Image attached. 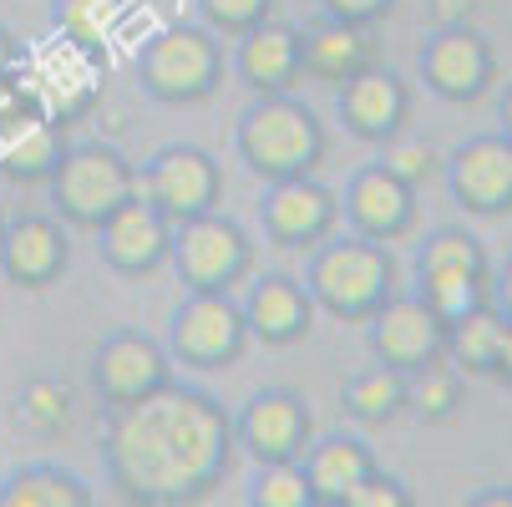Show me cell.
Returning <instances> with one entry per match:
<instances>
[{
	"label": "cell",
	"mask_w": 512,
	"mask_h": 507,
	"mask_svg": "<svg viewBox=\"0 0 512 507\" xmlns=\"http://www.w3.org/2000/svg\"><path fill=\"white\" fill-rule=\"evenodd\" d=\"M239 442L229 406L198 386H163L158 396L107 411L102 467L122 502L198 507L234 472Z\"/></svg>",
	"instance_id": "cell-1"
},
{
	"label": "cell",
	"mask_w": 512,
	"mask_h": 507,
	"mask_svg": "<svg viewBox=\"0 0 512 507\" xmlns=\"http://www.w3.org/2000/svg\"><path fill=\"white\" fill-rule=\"evenodd\" d=\"M234 148L239 163L269 188L289 178H315L330 153V132L315 117V107H305L295 92H284V97H254L239 112Z\"/></svg>",
	"instance_id": "cell-2"
},
{
	"label": "cell",
	"mask_w": 512,
	"mask_h": 507,
	"mask_svg": "<svg viewBox=\"0 0 512 507\" xmlns=\"http://www.w3.org/2000/svg\"><path fill=\"white\" fill-rule=\"evenodd\" d=\"M305 289H310L315 310H325L330 320L365 325L401 289V269L391 259V244H371L360 234H335L310 254Z\"/></svg>",
	"instance_id": "cell-3"
},
{
	"label": "cell",
	"mask_w": 512,
	"mask_h": 507,
	"mask_svg": "<svg viewBox=\"0 0 512 507\" xmlns=\"http://www.w3.org/2000/svg\"><path fill=\"white\" fill-rule=\"evenodd\" d=\"M224 71H229V61H224L218 36L208 26H193V21L163 26L137 51V82L163 107L208 102L218 87H224Z\"/></svg>",
	"instance_id": "cell-4"
},
{
	"label": "cell",
	"mask_w": 512,
	"mask_h": 507,
	"mask_svg": "<svg viewBox=\"0 0 512 507\" xmlns=\"http://www.w3.org/2000/svg\"><path fill=\"white\" fill-rule=\"evenodd\" d=\"M46 188L66 229L97 234L127 198H137V163L112 142H71Z\"/></svg>",
	"instance_id": "cell-5"
},
{
	"label": "cell",
	"mask_w": 512,
	"mask_h": 507,
	"mask_svg": "<svg viewBox=\"0 0 512 507\" xmlns=\"http://www.w3.org/2000/svg\"><path fill=\"white\" fill-rule=\"evenodd\" d=\"M168 264L188 295H239L254 279V239L229 213H203L193 224H178Z\"/></svg>",
	"instance_id": "cell-6"
},
{
	"label": "cell",
	"mask_w": 512,
	"mask_h": 507,
	"mask_svg": "<svg viewBox=\"0 0 512 507\" xmlns=\"http://www.w3.org/2000/svg\"><path fill=\"white\" fill-rule=\"evenodd\" d=\"M137 193L173 229L193 224L203 213H218V203H224V163L208 148H198V142H168L137 168Z\"/></svg>",
	"instance_id": "cell-7"
},
{
	"label": "cell",
	"mask_w": 512,
	"mask_h": 507,
	"mask_svg": "<svg viewBox=\"0 0 512 507\" xmlns=\"http://www.w3.org/2000/svg\"><path fill=\"white\" fill-rule=\"evenodd\" d=\"M249 320L239 295H183V305L168 315V355L173 366L193 371H229L249 350Z\"/></svg>",
	"instance_id": "cell-8"
},
{
	"label": "cell",
	"mask_w": 512,
	"mask_h": 507,
	"mask_svg": "<svg viewBox=\"0 0 512 507\" xmlns=\"http://www.w3.org/2000/svg\"><path fill=\"white\" fill-rule=\"evenodd\" d=\"M173 386V355L148 330H112L92 350V391L107 411L137 406Z\"/></svg>",
	"instance_id": "cell-9"
},
{
	"label": "cell",
	"mask_w": 512,
	"mask_h": 507,
	"mask_svg": "<svg viewBox=\"0 0 512 507\" xmlns=\"http://www.w3.org/2000/svg\"><path fill=\"white\" fill-rule=\"evenodd\" d=\"M234 442L239 452L254 457V467L269 462H300L305 447L315 442V411L300 391L289 386H264L254 391L239 416H234Z\"/></svg>",
	"instance_id": "cell-10"
},
{
	"label": "cell",
	"mask_w": 512,
	"mask_h": 507,
	"mask_svg": "<svg viewBox=\"0 0 512 507\" xmlns=\"http://www.w3.org/2000/svg\"><path fill=\"white\" fill-rule=\"evenodd\" d=\"M259 224L274 249L289 254H315L325 239L340 234V193L320 178H289L269 183L259 198Z\"/></svg>",
	"instance_id": "cell-11"
},
{
	"label": "cell",
	"mask_w": 512,
	"mask_h": 507,
	"mask_svg": "<svg viewBox=\"0 0 512 507\" xmlns=\"http://www.w3.org/2000/svg\"><path fill=\"white\" fill-rule=\"evenodd\" d=\"M416 71H421V82H426L431 97H442V102H477L492 87V77H497V56H492L482 31L457 21V26H436L421 41Z\"/></svg>",
	"instance_id": "cell-12"
},
{
	"label": "cell",
	"mask_w": 512,
	"mask_h": 507,
	"mask_svg": "<svg viewBox=\"0 0 512 507\" xmlns=\"http://www.w3.org/2000/svg\"><path fill=\"white\" fill-rule=\"evenodd\" d=\"M365 340H371L376 366H391L401 376L431 366V360H447V325L416 295H401V289L365 320Z\"/></svg>",
	"instance_id": "cell-13"
},
{
	"label": "cell",
	"mask_w": 512,
	"mask_h": 507,
	"mask_svg": "<svg viewBox=\"0 0 512 507\" xmlns=\"http://www.w3.org/2000/svg\"><path fill=\"white\" fill-rule=\"evenodd\" d=\"M340 219L350 224V234L371 244H396L416 229V188H406L381 163H360L345 183Z\"/></svg>",
	"instance_id": "cell-14"
},
{
	"label": "cell",
	"mask_w": 512,
	"mask_h": 507,
	"mask_svg": "<svg viewBox=\"0 0 512 507\" xmlns=\"http://www.w3.org/2000/svg\"><path fill=\"white\" fill-rule=\"evenodd\" d=\"M411 82L401 77V71L391 66H365L360 77H350L340 92H335V112L345 122L350 137L371 142V148H381V142L401 137L406 122H411Z\"/></svg>",
	"instance_id": "cell-15"
},
{
	"label": "cell",
	"mask_w": 512,
	"mask_h": 507,
	"mask_svg": "<svg viewBox=\"0 0 512 507\" xmlns=\"http://www.w3.org/2000/svg\"><path fill=\"white\" fill-rule=\"evenodd\" d=\"M452 203L467 213H507L512 208V137L477 132L442 163Z\"/></svg>",
	"instance_id": "cell-16"
},
{
	"label": "cell",
	"mask_w": 512,
	"mask_h": 507,
	"mask_svg": "<svg viewBox=\"0 0 512 507\" xmlns=\"http://www.w3.org/2000/svg\"><path fill=\"white\" fill-rule=\"evenodd\" d=\"M71 269V234L56 213H21L0 234V274L16 289H51Z\"/></svg>",
	"instance_id": "cell-17"
},
{
	"label": "cell",
	"mask_w": 512,
	"mask_h": 507,
	"mask_svg": "<svg viewBox=\"0 0 512 507\" xmlns=\"http://www.w3.org/2000/svg\"><path fill=\"white\" fill-rule=\"evenodd\" d=\"M173 224L163 219V213L148 203V198H127L112 219L97 229V249H102V264L107 269H117V274H127V279H142V274H153V269H163L168 264V254H173Z\"/></svg>",
	"instance_id": "cell-18"
},
{
	"label": "cell",
	"mask_w": 512,
	"mask_h": 507,
	"mask_svg": "<svg viewBox=\"0 0 512 507\" xmlns=\"http://www.w3.org/2000/svg\"><path fill=\"white\" fill-rule=\"evenodd\" d=\"M244 320H249V335L269 350H284V345H300L310 340L315 330V300H310V289L305 279L295 274H254L244 284Z\"/></svg>",
	"instance_id": "cell-19"
},
{
	"label": "cell",
	"mask_w": 512,
	"mask_h": 507,
	"mask_svg": "<svg viewBox=\"0 0 512 507\" xmlns=\"http://www.w3.org/2000/svg\"><path fill=\"white\" fill-rule=\"evenodd\" d=\"M365 66H376V41H371L365 26L335 21L325 11L300 26V77L340 92L350 77H360Z\"/></svg>",
	"instance_id": "cell-20"
},
{
	"label": "cell",
	"mask_w": 512,
	"mask_h": 507,
	"mask_svg": "<svg viewBox=\"0 0 512 507\" xmlns=\"http://www.w3.org/2000/svg\"><path fill=\"white\" fill-rule=\"evenodd\" d=\"M234 77L254 97H284L300 82V26L264 21L234 41Z\"/></svg>",
	"instance_id": "cell-21"
},
{
	"label": "cell",
	"mask_w": 512,
	"mask_h": 507,
	"mask_svg": "<svg viewBox=\"0 0 512 507\" xmlns=\"http://www.w3.org/2000/svg\"><path fill=\"white\" fill-rule=\"evenodd\" d=\"M300 467L310 477L315 502H345L381 462H376L371 447H365V437H355V431H330V437H315L305 447Z\"/></svg>",
	"instance_id": "cell-22"
},
{
	"label": "cell",
	"mask_w": 512,
	"mask_h": 507,
	"mask_svg": "<svg viewBox=\"0 0 512 507\" xmlns=\"http://www.w3.org/2000/svg\"><path fill=\"white\" fill-rule=\"evenodd\" d=\"M66 122L31 112L21 127H11L0 137V178L6 183H51V173L66 158Z\"/></svg>",
	"instance_id": "cell-23"
},
{
	"label": "cell",
	"mask_w": 512,
	"mask_h": 507,
	"mask_svg": "<svg viewBox=\"0 0 512 507\" xmlns=\"http://www.w3.org/2000/svg\"><path fill=\"white\" fill-rule=\"evenodd\" d=\"M0 507H97V492L61 462H26L0 477Z\"/></svg>",
	"instance_id": "cell-24"
},
{
	"label": "cell",
	"mask_w": 512,
	"mask_h": 507,
	"mask_svg": "<svg viewBox=\"0 0 512 507\" xmlns=\"http://www.w3.org/2000/svg\"><path fill=\"white\" fill-rule=\"evenodd\" d=\"M411 295L442 320L457 325L462 315L492 305V274H467V269H436V274H411Z\"/></svg>",
	"instance_id": "cell-25"
},
{
	"label": "cell",
	"mask_w": 512,
	"mask_h": 507,
	"mask_svg": "<svg viewBox=\"0 0 512 507\" xmlns=\"http://www.w3.org/2000/svg\"><path fill=\"white\" fill-rule=\"evenodd\" d=\"M502 335H507V315L497 305H482V310L462 315L457 325H447V366H457L467 381L472 376H492Z\"/></svg>",
	"instance_id": "cell-26"
},
{
	"label": "cell",
	"mask_w": 512,
	"mask_h": 507,
	"mask_svg": "<svg viewBox=\"0 0 512 507\" xmlns=\"http://www.w3.org/2000/svg\"><path fill=\"white\" fill-rule=\"evenodd\" d=\"M340 406L360 426H386V421H396L406 411V376L391 371V366H365V371H355L345 381Z\"/></svg>",
	"instance_id": "cell-27"
},
{
	"label": "cell",
	"mask_w": 512,
	"mask_h": 507,
	"mask_svg": "<svg viewBox=\"0 0 512 507\" xmlns=\"http://www.w3.org/2000/svg\"><path fill=\"white\" fill-rule=\"evenodd\" d=\"M462 386H467V376H462L457 366H447V360H431V366H421V371L406 376V411H411L416 421H426V426H442V421L457 416Z\"/></svg>",
	"instance_id": "cell-28"
},
{
	"label": "cell",
	"mask_w": 512,
	"mask_h": 507,
	"mask_svg": "<svg viewBox=\"0 0 512 507\" xmlns=\"http://www.w3.org/2000/svg\"><path fill=\"white\" fill-rule=\"evenodd\" d=\"M436 269H467V274H492L487 264V249L477 234L457 229V224H442L431 229L421 244H416V259H411V274H436Z\"/></svg>",
	"instance_id": "cell-29"
},
{
	"label": "cell",
	"mask_w": 512,
	"mask_h": 507,
	"mask_svg": "<svg viewBox=\"0 0 512 507\" xmlns=\"http://www.w3.org/2000/svg\"><path fill=\"white\" fill-rule=\"evenodd\" d=\"M16 421L31 431V437H61L71 426V391L56 381V376H31L21 391H16Z\"/></svg>",
	"instance_id": "cell-30"
},
{
	"label": "cell",
	"mask_w": 512,
	"mask_h": 507,
	"mask_svg": "<svg viewBox=\"0 0 512 507\" xmlns=\"http://www.w3.org/2000/svg\"><path fill=\"white\" fill-rule=\"evenodd\" d=\"M112 21H117V0H56L51 6V26L77 51H102L112 36Z\"/></svg>",
	"instance_id": "cell-31"
},
{
	"label": "cell",
	"mask_w": 512,
	"mask_h": 507,
	"mask_svg": "<svg viewBox=\"0 0 512 507\" xmlns=\"http://www.w3.org/2000/svg\"><path fill=\"white\" fill-rule=\"evenodd\" d=\"M244 502L249 507H315V492L300 462H269V467H254Z\"/></svg>",
	"instance_id": "cell-32"
},
{
	"label": "cell",
	"mask_w": 512,
	"mask_h": 507,
	"mask_svg": "<svg viewBox=\"0 0 512 507\" xmlns=\"http://www.w3.org/2000/svg\"><path fill=\"white\" fill-rule=\"evenodd\" d=\"M376 163H381L386 173H396L406 188H421V183H431L436 173H442V158H436V148H431V142H421V137H411V132L381 142V158H376Z\"/></svg>",
	"instance_id": "cell-33"
},
{
	"label": "cell",
	"mask_w": 512,
	"mask_h": 507,
	"mask_svg": "<svg viewBox=\"0 0 512 507\" xmlns=\"http://www.w3.org/2000/svg\"><path fill=\"white\" fill-rule=\"evenodd\" d=\"M274 6H279V0H198V16H203V26L213 36L239 41L244 31L274 21Z\"/></svg>",
	"instance_id": "cell-34"
},
{
	"label": "cell",
	"mask_w": 512,
	"mask_h": 507,
	"mask_svg": "<svg viewBox=\"0 0 512 507\" xmlns=\"http://www.w3.org/2000/svg\"><path fill=\"white\" fill-rule=\"evenodd\" d=\"M340 507H416V497H411V487H406V477H396V472H386V467H376L371 477H365Z\"/></svg>",
	"instance_id": "cell-35"
},
{
	"label": "cell",
	"mask_w": 512,
	"mask_h": 507,
	"mask_svg": "<svg viewBox=\"0 0 512 507\" xmlns=\"http://www.w3.org/2000/svg\"><path fill=\"white\" fill-rule=\"evenodd\" d=\"M31 112H41L31 82L21 77V71H11V77H0V137H6L11 127H21Z\"/></svg>",
	"instance_id": "cell-36"
},
{
	"label": "cell",
	"mask_w": 512,
	"mask_h": 507,
	"mask_svg": "<svg viewBox=\"0 0 512 507\" xmlns=\"http://www.w3.org/2000/svg\"><path fill=\"white\" fill-rule=\"evenodd\" d=\"M320 11L335 16V21H350V26L371 31L376 21H386V16L396 11V0H320Z\"/></svg>",
	"instance_id": "cell-37"
},
{
	"label": "cell",
	"mask_w": 512,
	"mask_h": 507,
	"mask_svg": "<svg viewBox=\"0 0 512 507\" xmlns=\"http://www.w3.org/2000/svg\"><path fill=\"white\" fill-rule=\"evenodd\" d=\"M492 305L512 320V254H507V264L492 274Z\"/></svg>",
	"instance_id": "cell-38"
},
{
	"label": "cell",
	"mask_w": 512,
	"mask_h": 507,
	"mask_svg": "<svg viewBox=\"0 0 512 507\" xmlns=\"http://www.w3.org/2000/svg\"><path fill=\"white\" fill-rule=\"evenodd\" d=\"M11 71H21V41L6 21H0V77H11Z\"/></svg>",
	"instance_id": "cell-39"
},
{
	"label": "cell",
	"mask_w": 512,
	"mask_h": 507,
	"mask_svg": "<svg viewBox=\"0 0 512 507\" xmlns=\"http://www.w3.org/2000/svg\"><path fill=\"white\" fill-rule=\"evenodd\" d=\"M492 381H502L512 391V320H507V335H502V350H497V366H492Z\"/></svg>",
	"instance_id": "cell-40"
},
{
	"label": "cell",
	"mask_w": 512,
	"mask_h": 507,
	"mask_svg": "<svg viewBox=\"0 0 512 507\" xmlns=\"http://www.w3.org/2000/svg\"><path fill=\"white\" fill-rule=\"evenodd\" d=\"M467 507H512V487H482L467 497Z\"/></svg>",
	"instance_id": "cell-41"
},
{
	"label": "cell",
	"mask_w": 512,
	"mask_h": 507,
	"mask_svg": "<svg viewBox=\"0 0 512 507\" xmlns=\"http://www.w3.org/2000/svg\"><path fill=\"white\" fill-rule=\"evenodd\" d=\"M497 122H502L497 132H502V137H512V82H507V92H502V102H497Z\"/></svg>",
	"instance_id": "cell-42"
},
{
	"label": "cell",
	"mask_w": 512,
	"mask_h": 507,
	"mask_svg": "<svg viewBox=\"0 0 512 507\" xmlns=\"http://www.w3.org/2000/svg\"><path fill=\"white\" fill-rule=\"evenodd\" d=\"M6 224H11V219H6V208H0V234H6Z\"/></svg>",
	"instance_id": "cell-43"
},
{
	"label": "cell",
	"mask_w": 512,
	"mask_h": 507,
	"mask_svg": "<svg viewBox=\"0 0 512 507\" xmlns=\"http://www.w3.org/2000/svg\"><path fill=\"white\" fill-rule=\"evenodd\" d=\"M315 507H340V502H315Z\"/></svg>",
	"instance_id": "cell-44"
},
{
	"label": "cell",
	"mask_w": 512,
	"mask_h": 507,
	"mask_svg": "<svg viewBox=\"0 0 512 507\" xmlns=\"http://www.w3.org/2000/svg\"><path fill=\"white\" fill-rule=\"evenodd\" d=\"M122 507H137V502H122Z\"/></svg>",
	"instance_id": "cell-45"
}]
</instances>
